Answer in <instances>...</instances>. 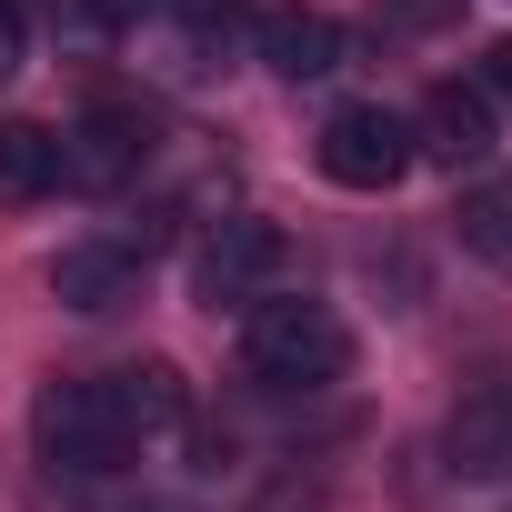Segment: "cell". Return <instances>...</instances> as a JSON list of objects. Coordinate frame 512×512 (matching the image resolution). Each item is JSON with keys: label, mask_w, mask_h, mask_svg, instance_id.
I'll return each instance as SVG.
<instances>
[{"label": "cell", "mask_w": 512, "mask_h": 512, "mask_svg": "<svg viewBox=\"0 0 512 512\" xmlns=\"http://www.w3.org/2000/svg\"><path fill=\"white\" fill-rule=\"evenodd\" d=\"M282 272V231L272 221H221L211 241H201V262H191V282H201V302L221 312V302H251Z\"/></svg>", "instance_id": "obj_5"}, {"label": "cell", "mask_w": 512, "mask_h": 512, "mask_svg": "<svg viewBox=\"0 0 512 512\" xmlns=\"http://www.w3.org/2000/svg\"><path fill=\"white\" fill-rule=\"evenodd\" d=\"M262 512H322V482H272Z\"/></svg>", "instance_id": "obj_17"}, {"label": "cell", "mask_w": 512, "mask_h": 512, "mask_svg": "<svg viewBox=\"0 0 512 512\" xmlns=\"http://www.w3.org/2000/svg\"><path fill=\"white\" fill-rule=\"evenodd\" d=\"M241 362L251 382H272V392H322L352 372V332L332 302H241Z\"/></svg>", "instance_id": "obj_1"}, {"label": "cell", "mask_w": 512, "mask_h": 512, "mask_svg": "<svg viewBox=\"0 0 512 512\" xmlns=\"http://www.w3.org/2000/svg\"><path fill=\"white\" fill-rule=\"evenodd\" d=\"M452 472H472V482L512 472V392H472L452 412Z\"/></svg>", "instance_id": "obj_9"}, {"label": "cell", "mask_w": 512, "mask_h": 512, "mask_svg": "<svg viewBox=\"0 0 512 512\" xmlns=\"http://www.w3.org/2000/svg\"><path fill=\"white\" fill-rule=\"evenodd\" d=\"M482 91H492V101H512V41H492V61H482Z\"/></svg>", "instance_id": "obj_18"}, {"label": "cell", "mask_w": 512, "mask_h": 512, "mask_svg": "<svg viewBox=\"0 0 512 512\" xmlns=\"http://www.w3.org/2000/svg\"><path fill=\"white\" fill-rule=\"evenodd\" d=\"M462 251L472 262H492V272H512V181H482V191H462Z\"/></svg>", "instance_id": "obj_12"}, {"label": "cell", "mask_w": 512, "mask_h": 512, "mask_svg": "<svg viewBox=\"0 0 512 512\" xmlns=\"http://www.w3.org/2000/svg\"><path fill=\"white\" fill-rule=\"evenodd\" d=\"M151 11H161V0H91V21H101V31H141Z\"/></svg>", "instance_id": "obj_16"}, {"label": "cell", "mask_w": 512, "mask_h": 512, "mask_svg": "<svg viewBox=\"0 0 512 512\" xmlns=\"http://www.w3.org/2000/svg\"><path fill=\"white\" fill-rule=\"evenodd\" d=\"M31 61V31H21V0H0V81Z\"/></svg>", "instance_id": "obj_14"}, {"label": "cell", "mask_w": 512, "mask_h": 512, "mask_svg": "<svg viewBox=\"0 0 512 512\" xmlns=\"http://www.w3.org/2000/svg\"><path fill=\"white\" fill-rule=\"evenodd\" d=\"M452 21H462V0H382V31H402V41H432Z\"/></svg>", "instance_id": "obj_13"}, {"label": "cell", "mask_w": 512, "mask_h": 512, "mask_svg": "<svg viewBox=\"0 0 512 512\" xmlns=\"http://www.w3.org/2000/svg\"><path fill=\"white\" fill-rule=\"evenodd\" d=\"M412 151L442 161V171L492 161V91H482V81H442V91L422 101V121H412Z\"/></svg>", "instance_id": "obj_6"}, {"label": "cell", "mask_w": 512, "mask_h": 512, "mask_svg": "<svg viewBox=\"0 0 512 512\" xmlns=\"http://www.w3.org/2000/svg\"><path fill=\"white\" fill-rule=\"evenodd\" d=\"M141 161H151V121L141 111H91V121L61 131V181L71 191H131Z\"/></svg>", "instance_id": "obj_4"}, {"label": "cell", "mask_w": 512, "mask_h": 512, "mask_svg": "<svg viewBox=\"0 0 512 512\" xmlns=\"http://www.w3.org/2000/svg\"><path fill=\"white\" fill-rule=\"evenodd\" d=\"M41 191H61V131L0 121V201H41Z\"/></svg>", "instance_id": "obj_10"}, {"label": "cell", "mask_w": 512, "mask_h": 512, "mask_svg": "<svg viewBox=\"0 0 512 512\" xmlns=\"http://www.w3.org/2000/svg\"><path fill=\"white\" fill-rule=\"evenodd\" d=\"M51 292H61V312H121L141 292V251L131 241H71L51 262Z\"/></svg>", "instance_id": "obj_7"}, {"label": "cell", "mask_w": 512, "mask_h": 512, "mask_svg": "<svg viewBox=\"0 0 512 512\" xmlns=\"http://www.w3.org/2000/svg\"><path fill=\"white\" fill-rule=\"evenodd\" d=\"M262 61H272V81H332L342 71V21L332 11H262Z\"/></svg>", "instance_id": "obj_8"}, {"label": "cell", "mask_w": 512, "mask_h": 512, "mask_svg": "<svg viewBox=\"0 0 512 512\" xmlns=\"http://www.w3.org/2000/svg\"><path fill=\"white\" fill-rule=\"evenodd\" d=\"M171 11H181L191 31H221V21H241V11H251V0H171Z\"/></svg>", "instance_id": "obj_15"}, {"label": "cell", "mask_w": 512, "mask_h": 512, "mask_svg": "<svg viewBox=\"0 0 512 512\" xmlns=\"http://www.w3.org/2000/svg\"><path fill=\"white\" fill-rule=\"evenodd\" d=\"M31 432H41V462H61V472H121L141 452V432H131L111 382H51L31 402Z\"/></svg>", "instance_id": "obj_2"}, {"label": "cell", "mask_w": 512, "mask_h": 512, "mask_svg": "<svg viewBox=\"0 0 512 512\" xmlns=\"http://www.w3.org/2000/svg\"><path fill=\"white\" fill-rule=\"evenodd\" d=\"M111 392H121V412H131V432L151 442V432H171L181 412H191V392H181V372L171 362H131V372H111Z\"/></svg>", "instance_id": "obj_11"}, {"label": "cell", "mask_w": 512, "mask_h": 512, "mask_svg": "<svg viewBox=\"0 0 512 512\" xmlns=\"http://www.w3.org/2000/svg\"><path fill=\"white\" fill-rule=\"evenodd\" d=\"M412 161H422L412 151V121L382 111V101H342L322 121V181H342V191H392Z\"/></svg>", "instance_id": "obj_3"}]
</instances>
